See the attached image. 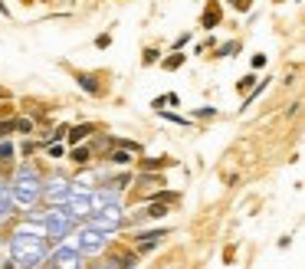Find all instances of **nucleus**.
I'll use <instances>...</instances> for the list:
<instances>
[{"label": "nucleus", "mask_w": 305, "mask_h": 269, "mask_svg": "<svg viewBox=\"0 0 305 269\" xmlns=\"http://www.w3.org/2000/svg\"><path fill=\"white\" fill-rule=\"evenodd\" d=\"M10 256H13L16 269H36L39 263L46 260V237H43L36 220L10 237Z\"/></svg>", "instance_id": "1"}, {"label": "nucleus", "mask_w": 305, "mask_h": 269, "mask_svg": "<svg viewBox=\"0 0 305 269\" xmlns=\"http://www.w3.org/2000/svg\"><path fill=\"white\" fill-rule=\"evenodd\" d=\"M164 164H171V161H167V158H145V161H141V171H154V167H164Z\"/></svg>", "instance_id": "18"}, {"label": "nucleus", "mask_w": 305, "mask_h": 269, "mask_svg": "<svg viewBox=\"0 0 305 269\" xmlns=\"http://www.w3.org/2000/svg\"><path fill=\"white\" fill-rule=\"evenodd\" d=\"M63 154V144H49V158H59Z\"/></svg>", "instance_id": "30"}, {"label": "nucleus", "mask_w": 305, "mask_h": 269, "mask_svg": "<svg viewBox=\"0 0 305 269\" xmlns=\"http://www.w3.org/2000/svg\"><path fill=\"white\" fill-rule=\"evenodd\" d=\"M10 210H13V197H10V187L0 184V220H7Z\"/></svg>", "instance_id": "10"}, {"label": "nucleus", "mask_w": 305, "mask_h": 269, "mask_svg": "<svg viewBox=\"0 0 305 269\" xmlns=\"http://www.w3.org/2000/svg\"><path fill=\"white\" fill-rule=\"evenodd\" d=\"M141 187H157V190H161V187H164V177H161V174H151V171H145V174H141Z\"/></svg>", "instance_id": "14"}, {"label": "nucleus", "mask_w": 305, "mask_h": 269, "mask_svg": "<svg viewBox=\"0 0 305 269\" xmlns=\"http://www.w3.org/2000/svg\"><path fill=\"white\" fill-rule=\"evenodd\" d=\"M69 158L76 161V164H89V158H92V151H89V148H79V144H76V148L69 151Z\"/></svg>", "instance_id": "15"}, {"label": "nucleus", "mask_w": 305, "mask_h": 269, "mask_svg": "<svg viewBox=\"0 0 305 269\" xmlns=\"http://www.w3.org/2000/svg\"><path fill=\"white\" fill-rule=\"evenodd\" d=\"M253 82H256V76H246V79L236 82V89H240V92H246V89H253Z\"/></svg>", "instance_id": "25"}, {"label": "nucleus", "mask_w": 305, "mask_h": 269, "mask_svg": "<svg viewBox=\"0 0 305 269\" xmlns=\"http://www.w3.org/2000/svg\"><path fill=\"white\" fill-rule=\"evenodd\" d=\"M69 181L66 177H53V181L43 184V197L49 200V207H66V200H69Z\"/></svg>", "instance_id": "8"}, {"label": "nucleus", "mask_w": 305, "mask_h": 269, "mask_svg": "<svg viewBox=\"0 0 305 269\" xmlns=\"http://www.w3.org/2000/svg\"><path fill=\"white\" fill-rule=\"evenodd\" d=\"M217 23H220V7H217V3H210V7L203 10V26L210 30V26H217Z\"/></svg>", "instance_id": "13"}, {"label": "nucleus", "mask_w": 305, "mask_h": 269, "mask_svg": "<svg viewBox=\"0 0 305 269\" xmlns=\"http://www.w3.org/2000/svg\"><path fill=\"white\" fill-rule=\"evenodd\" d=\"M174 200H177V194H171V190H161V194H157V204H174Z\"/></svg>", "instance_id": "22"}, {"label": "nucleus", "mask_w": 305, "mask_h": 269, "mask_svg": "<svg viewBox=\"0 0 305 269\" xmlns=\"http://www.w3.org/2000/svg\"><path fill=\"white\" fill-rule=\"evenodd\" d=\"M46 263V269H82V256H79V250H72V246H59Z\"/></svg>", "instance_id": "7"}, {"label": "nucleus", "mask_w": 305, "mask_h": 269, "mask_svg": "<svg viewBox=\"0 0 305 269\" xmlns=\"http://www.w3.org/2000/svg\"><path fill=\"white\" fill-rule=\"evenodd\" d=\"M10 132H13V122H0V141H3V138H10Z\"/></svg>", "instance_id": "23"}, {"label": "nucleus", "mask_w": 305, "mask_h": 269, "mask_svg": "<svg viewBox=\"0 0 305 269\" xmlns=\"http://www.w3.org/2000/svg\"><path fill=\"white\" fill-rule=\"evenodd\" d=\"M180 63H184V53H174V56H167V59H164V69H177Z\"/></svg>", "instance_id": "20"}, {"label": "nucleus", "mask_w": 305, "mask_h": 269, "mask_svg": "<svg viewBox=\"0 0 305 269\" xmlns=\"http://www.w3.org/2000/svg\"><path fill=\"white\" fill-rule=\"evenodd\" d=\"M164 214H167V204H157V200L145 210V217H154V220H157V217H164Z\"/></svg>", "instance_id": "19"}, {"label": "nucleus", "mask_w": 305, "mask_h": 269, "mask_svg": "<svg viewBox=\"0 0 305 269\" xmlns=\"http://www.w3.org/2000/svg\"><path fill=\"white\" fill-rule=\"evenodd\" d=\"M7 161H13V144L3 138V141H0V164H7Z\"/></svg>", "instance_id": "17"}, {"label": "nucleus", "mask_w": 305, "mask_h": 269, "mask_svg": "<svg viewBox=\"0 0 305 269\" xmlns=\"http://www.w3.org/2000/svg\"><path fill=\"white\" fill-rule=\"evenodd\" d=\"M125 223V217H122V207L115 204V197L112 194H105V200L95 194V207L92 214H89V227H95L99 233H112V230H118Z\"/></svg>", "instance_id": "3"}, {"label": "nucleus", "mask_w": 305, "mask_h": 269, "mask_svg": "<svg viewBox=\"0 0 305 269\" xmlns=\"http://www.w3.org/2000/svg\"><path fill=\"white\" fill-rule=\"evenodd\" d=\"M10 197H13V204L26 207V210H30V207L36 204L39 197H43V181H39L36 167L26 164V167H20V171H16L13 187H10Z\"/></svg>", "instance_id": "2"}, {"label": "nucleus", "mask_w": 305, "mask_h": 269, "mask_svg": "<svg viewBox=\"0 0 305 269\" xmlns=\"http://www.w3.org/2000/svg\"><path fill=\"white\" fill-rule=\"evenodd\" d=\"M95 46H99V49H109V46H112V36H109V33H102V36H95Z\"/></svg>", "instance_id": "24"}, {"label": "nucleus", "mask_w": 305, "mask_h": 269, "mask_svg": "<svg viewBox=\"0 0 305 269\" xmlns=\"http://www.w3.org/2000/svg\"><path fill=\"white\" fill-rule=\"evenodd\" d=\"M13 132H23V134H30V132H33V122H30V119H20V122H13Z\"/></svg>", "instance_id": "21"}, {"label": "nucleus", "mask_w": 305, "mask_h": 269, "mask_svg": "<svg viewBox=\"0 0 305 269\" xmlns=\"http://www.w3.org/2000/svg\"><path fill=\"white\" fill-rule=\"evenodd\" d=\"M161 237H167V230H145V233H138V253H148Z\"/></svg>", "instance_id": "9"}, {"label": "nucleus", "mask_w": 305, "mask_h": 269, "mask_svg": "<svg viewBox=\"0 0 305 269\" xmlns=\"http://www.w3.org/2000/svg\"><path fill=\"white\" fill-rule=\"evenodd\" d=\"M230 3H233L236 10H250V0H230Z\"/></svg>", "instance_id": "31"}, {"label": "nucleus", "mask_w": 305, "mask_h": 269, "mask_svg": "<svg viewBox=\"0 0 305 269\" xmlns=\"http://www.w3.org/2000/svg\"><path fill=\"white\" fill-rule=\"evenodd\" d=\"M76 82H79V86H82V89H86L89 95H99V92H102V86H99V82H95V76H89V72H82V76H76Z\"/></svg>", "instance_id": "12"}, {"label": "nucleus", "mask_w": 305, "mask_h": 269, "mask_svg": "<svg viewBox=\"0 0 305 269\" xmlns=\"http://www.w3.org/2000/svg\"><path fill=\"white\" fill-rule=\"evenodd\" d=\"M230 53H236V43H227V46H220V53H217V56H230Z\"/></svg>", "instance_id": "28"}, {"label": "nucleus", "mask_w": 305, "mask_h": 269, "mask_svg": "<svg viewBox=\"0 0 305 269\" xmlns=\"http://www.w3.org/2000/svg\"><path fill=\"white\" fill-rule=\"evenodd\" d=\"M95 132V128L92 125H76V128H66V134H69V141H86V138H89V134H92Z\"/></svg>", "instance_id": "11"}, {"label": "nucleus", "mask_w": 305, "mask_h": 269, "mask_svg": "<svg viewBox=\"0 0 305 269\" xmlns=\"http://www.w3.org/2000/svg\"><path fill=\"white\" fill-rule=\"evenodd\" d=\"M132 154H135V151H128V148H118L115 151V154H112V161H115V164H132Z\"/></svg>", "instance_id": "16"}, {"label": "nucleus", "mask_w": 305, "mask_h": 269, "mask_svg": "<svg viewBox=\"0 0 305 269\" xmlns=\"http://www.w3.org/2000/svg\"><path fill=\"white\" fill-rule=\"evenodd\" d=\"M36 223H39V230H43V237L56 240V243H59L63 237H69V230H72V217L66 214V210H59V207H53V210H46V214H39Z\"/></svg>", "instance_id": "4"}, {"label": "nucleus", "mask_w": 305, "mask_h": 269, "mask_svg": "<svg viewBox=\"0 0 305 269\" xmlns=\"http://www.w3.org/2000/svg\"><path fill=\"white\" fill-rule=\"evenodd\" d=\"M105 233H99L95 227H86L79 230V256H99L102 250H105Z\"/></svg>", "instance_id": "6"}, {"label": "nucleus", "mask_w": 305, "mask_h": 269, "mask_svg": "<svg viewBox=\"0 0 305 269\" xmlns=\"http://www.w3.org/2000/svg\"><path fill=\"white\" fill-rule=\"evenodd\" d=\"M164 119H167V122H174V125H190V122H187V119H180V115H164Z\"/></svg>", "instance_id": "29"}, {"label": "nucleus", "mask_w": 305, "mask_h": 269, "mask_svg": "<svg viewBox=\"0 0 305 269\" xmlns=\"http://www.w3.org/2000/svg\"><path fill=\"white\" fill-rule=\"evenodd\" d=\"M95 207V194L89 187L82 190H69V200H66V214L72 217V220H86L89 214H92Z\"/></svg>", "instance_id": "5"}, {"label": "nucleus", "mask_w": 305, "mask_h": 269, "mask_svg": "<svg viewBox=\"0 0 305 269\" xmlns=\"http://www.w3.org/2000/svg\"><path fill=\"white\" fill-rule=\"evenodd\" d=\"M217 115V109H197V119H213Z\"/></svg>", "instance_id": "27"}, {"label": "nucleus", "mask_w": 305, "mask_h": 269, "mask_svg": "<svg viewBox=\"0 0 305 269\" xmlns=\"http://www.w3.org/2000/svg\"><path fill=\"white\" fill-rule=\"evenodd\" d=\"M154 53H157V49H145V56H141V63H145V66H151V63H154Z\"/></svg>", "instance_id": "26"}]
</instances>
